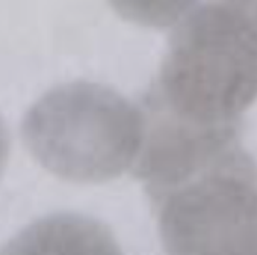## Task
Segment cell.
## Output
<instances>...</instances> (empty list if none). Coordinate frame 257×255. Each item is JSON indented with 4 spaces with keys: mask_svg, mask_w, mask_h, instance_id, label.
I'll list each match as a JSON object with an SVG mask.
<instances>
[{
    "mask_svg": "<svg viewBox=\"0 0 257 255\" xmlns=\"http://www.w3.org/2000/svg\"><path fill=\"white\" fill-rule=\"evenodd\" d=\"M179 23L140 104L195 129H239L257 100V0H207Z\"/></svg>",
    "mask_w": 257,
    "mask_h": 255,
    "instance_id": "obj_1",
    "label": "cell"
},
{
    "mask_svg": "<svg viewBox=\"0 0 257 255\" xmlns=\"http://www.w3.org/2000/svg\"><path fill=\"white\" fill-rule=\"evenodd\" d=\"M25 145L49 172L71 183H104L132 169L144 115L115 89L73 82L46 92L22 124Z\"/></svg>",
    "mask_w": 257,
    "mask_h": 255,
    "instance_id": "obj_2",
    "label": "cell"
},
{
    "mask_svg": "<svg viewBox=\"0 0 257 255\" xmlns=\"http://www.w3.org/2000/svg\"><path fill=\"white\" fill-rule=\"evenodd\" d=\"M152 199L168 255H257V166L240 144Z\"/></svg>",
    "mask_w": 257,
    "mask_h": 255,
    "instance_id": "obj_3",
    "label": "cell"
},
{
    "mask_svg": "<svg viewBox=\"0 0 257 255\" xmlns=\"http://www.w3.org/2000/svg\"><path fill=\"white\" fill-rule=\"evenodd\" d=\"M0 255H122V250L104 223L76 213H58L28 225Z\"/></svg>",
    "mask_w": 257,
    "mask_h": 255,
    "instance_id": "obj_4",
    "label": "cell"
},
{
    "mask_svg": "<svg viewBox=\"0 0 257 255\" xmlns=\"http://www.w3.org/2000/svg\"><path fill=\"white\" fill-rule=\"evenodd\" d=\"M125 20L153 29H165L179 23L198 0H107Z\"/></svg>",
    "mask_w": 257,
    "mask_h": 255,
    "instance_id": "obj_5",
    "label": "cell"
},
{
    "mask_svg": "<svg viewBox=\"0 0 257 255\" xmlns=\"http://www.w3.org/2000/svg\"><path fill=\"white\" fill-rule=\"evenodd\" d=\"M10 157V133L4 119L0 118V177L4 174V169L8 163Z\"/></svg>",
    "mask_w": 257,
    "mask_h": 255,
    "instance_id": "obj_6",
    "label": "cell"
}]
</instances>
